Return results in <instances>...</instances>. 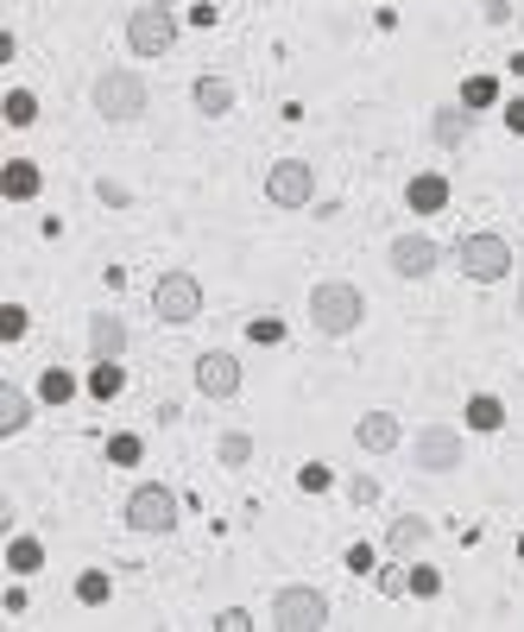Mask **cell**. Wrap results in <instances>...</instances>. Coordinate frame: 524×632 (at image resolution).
Masks as SVG:
<instances>
[{
  "instance_id": "obj_1",
  "label": "cell",
  "mask_w": 524,
  "mask_h": 632,
  "mask_svg": "<svg viewBox=\"0 0 524 632\" xmlns=\"http://www.w3.org/2000/svg\"><path fill=\"white\" fill-rule=\"evenodd\" d=\"M310 323L323 329V335H354V329L367 323V298H360V285L348 278H323L316 291H310Z\"/></svg>"
},
{
  "instance_id": "obj_2",
  "label": "cell",
  "mask_w": 524,
  "mask_h": 632,
  "mask_svg": "<svg viewBox=\"0 0 524 632\" xmlns=\"http://www.w3.org/2000/svg\"><path fill=\"white\" fill-rule=\"evenodd\" d=\"M89 101H96L101 121H140L152 89H146V76L140 70H101L96 82H89Z\"/></svg>"
},
{
  "instance_id": "obj_3",
  "label": "cell",
  "mask_w": 524,
  "mask_h": 632,
  "mask_svg": "<svg viewBox=\"0 0 524 632\" xmlns=\"http://www.w3.org/2000/svg\"><path fill=\"white\" fill-rule=\"evenodd\" d=\"M455 266L475 278V285H500V278L512 273V241H505V234H487V228H480V234H461V241H455Z\"/></svg>"
},
{
  "instance_id": "obj_4",
  "label": "cell",
  "mask_w": 524,
  "mask_h": 632,
  "mask_svg": "<svg viewBox=\"0 0 524 632\" xmlns=\"http://www.w3.org/2000/svg\"><path fill=\"white\" fill-rule=\"evenodd\" d=\"M171 45H177V7L146 0V7L126 13V51H133V57H165Z\"/></svg>"
},
{
  "instance_id": "obj_5",
  "label": "cell",
  "mask_w": 524,
  "mask_h": 632,
  "mask_svg": "<svg viewBox=\"0 0 524 632\" xmlns=\"http://www.w3.org/2000/svg\"><path fill=\"white\" fill-rule=\"evenodd\" d=\"M126 525L140 531V537H171L177 531V494L165 480L133 487V494H126Z\"/></svg>"
},
{
  "instance_id": "obj_6",
  "label": "cell",
  "mask_w": 524,
  "mask_h": 632,
  "mask_svg": "<svg viewBox=\"0 0 524 632\" xmlns=\"http://www.w3.org/2000/svg\"><path fill=\"white\" fill-rule=\"evenodd\" d=\"M152 317H158V323H171V329L197 323V317H202L197 273H165V278H158V285H152Z\"/></svg>"
},
{
  "instance_id": "obj_7",
  "label": "cell",
  "mask_w": 524,
  "mask_h": 632,
  "mask_svg": "<svg viewBox=\"0 0 524 632\" xmlns=\"http://www.w3.org/2000/svg\"><path fill=\"white\" fill-rule=\"evenodd\" d=\"M272 627L278 632H316V627H328V595L323 588H278L272 595Z\"/></svg>"
},
{
  "instance_id": "obj_8",
  "label": "cell",
  "mask_w": 524,
  "mask_h": 632,
  "mask_svg": "<svg viewBox=\"0 0 524 632\" xmlns=\"http://www.w3.org/2000/svg\"><path fill=\"white\" fill-rule=\"evenodd\" d=\"M266 202H272V209H310V202H316L310 158H278L272 171H266Z\"/></svg>"
},
{
  "instance_id": "obj_9",
  "label": "cell",
  "mask_w": 524,
  "mask_h": 632,
  "mask_svg": "<svg viewBox=\"0 0 524 632\" xmlns=\"http://www.w3.org/2000/svg\"><path fill=\"white\" fill-rule=\"evenodd\" d=\"M411 462H417L424 475H449V468H461V430L455 424H424L417 436H411Z\"/></svg>"
},
{
  "instance_id": "obj_10",
  "label": "cell",
  "mask_w": 524,
  "mask_h": 632,
  "mask_svg": "<svg viewBox=\"0 0 524 632\" xmlns=\"http://www.w3.org/2000/svg\"><path fill=\"white\" fill-rule=\"evenodd\" d=\"M197 392L202 399H234V392H241V361L227 348L197 354Z\"/></svg>"
},
{
  "instance_id": "obj_11",
  "label": "cell",
  "mask_w": 524,
  "mask_h": 632,
  "mask_svg": "<svg viewBox=\"0 0 524 632\" xmlns=\"http://www.w3.org/2000/svg\"><path fill=\"white\" fill-rule=\"evenodd\" d=\"M386 259H392V273H399V278H430V273H436V259H443V247H436L430 234H399Z\"/></svg>"
},
{
  "instance_id": "obj_12",
  "label": "cell",
  "mask_w": 524,
  "mask_h": 632,
  "mask_svg": "<svg viewBox=\"0 0 524 632\" xmlns=\"http://www.w3.org/2000/svg\"><path fill=\"white\" fill-rule=\"evenodd\" d=\"M430 140H436L443 152H461L468 140H475V108H468V101H443L436 121H430Z\"/></svg>"
},
{
  "instance_id": "obj_13",
  "label": "cell",
  "mask_w": 524,
  "mask_h": 632,
  "mask_svg": "<svg viewBox=\"0 0 524 632\" xmlns=\"http://www.w3.org/2000/svg\"><path fill=\"white\" fill-rule=\"evenodd\" d=\"M399 418H392V411H367V418H360V424H354V443H360V450L367 455H392L399 450Z\"/></svg>"
},
{
  "instance_id": "obj_14",
  "label": "cell",
  "mask_w": 524,
  "mask_h": 632,
  "mask_svg": "<svg viewBox=\"0 0 524 632\" xmlns=\"http://www.w3.org/2000/svg\"><path fill=\"white\" fill-rule=\"evenodd\" d=\"M89 354H96V361H121L126 354V323L121 317H108V310L89 317Z\"/></svg>"
},
{
  "instance_id": "obj_15",
  "label": "cell",
  "mask_w": 524,
  "mask_h": 632,
  "mask_svg": "<svg viewBox=\"0 0 524 632\" xmlns=\"http://www.w3.org/2000/svg\"><path fill=\"white\" fill-rule=\"evenodd\" d=\"M38 184H45V171H38L32 158H7V171H0V197L7 202H32Z\"/></svg>"
},
{
  "instance_id": "obj_16",
  "label": "cell",
  "mask_w": 524,
  "mask_h": 632,
  "mask_svg": "<svg viewBox=\"0 0 524 632\" xmlns=\"http://www.w3.org/2000/svg\"><path fill=\"white\" fill-rule=\"evenodd\" d=\"M190 101H197V114H209V121H222L227 108H234V82H227V76H197V89H190Z\"/></svg>"
},
{
  "instance_id": "obj_17",
  "label": "cell",
  "mask_w": 524,
  "mask_h": 632,
  "mask_svg": "<svg viewBox=\"0 0 524 632\" xmlns=\"http://www.w3.org/2000/svg\"><path fill=\"white\" fill-rule=\"evenodd\" d=\"M424 544H430V519H417V512H404V519L386 525V551L392 556H411V551H424Z\"/></svg>"
},
{
  "instance_id": "obj_18",
  "label": "cell",
  "mask_w": 524,
  "mask_h": 632,
  "mask_svg": "<svg viewBox=\"0 0 524 632\" xmlns=\"http://www.w3.org/2000/svg\"><path fill=\"white\" fill-rule=\"evenodd\" d=\"M404 202H411L417 215H436V209L449 202V177H443V171H424V177H411V190H404Z\"/></svg>"
},
{
  "instance_id": "obj_19",
  "label": "cell",
  "mask_w": 524,
  "mask_h": 632,
  "mask_svg": "<svg viewBox=\"0 0 524 632\" xmlns=\"http://www.w3.org/2000/svg\"><path fill=\"white\" fill-rule=\"evenodd\" d=\"M32 424V399H25L13 379H0V436H20Z\"/></svg>"
},
{
  "instance_id": "obj_20",
  "label": "cell",
  "mask_w": 524,
  "mask_h": 632,
  "mask_svg": "<svg viewBox=\"0 0 524 632\" xmlns=\"http://www.w3.org/2000/svg\"><path fill=\"white\" fill-rule=\"evenodd\" d=\"M468 430H480V436L505 430V404L493 399V392H475V399H468Z\"/></svg>"
},
{
  "instance_id": "obj_21",
  "label": "cell",
  "mask_w": 524,
  "mask_h": 632,
  "mask_svg": "<svg viewBox=\"0 0 524 632\" xmlns=\"http://www.w3.org/2000/svg\"><path fill=\"white\" fill-rule=\"evenodd\" d=\"M82 386H89V399H121V386H126L121 361H96V367H89V379H82Z\"/></svg>"
},
{
  "instance_id": "obj_22",
  "label": "cell",
  "mask_w": 524,
  "mask_h": 632,
  "mask_svg": "<svg viewBox=\"0 0 524 632\" xmlns=\"http://www.w3.org/2000/svg\"><path fill=\"white\" fill-rule=\"evenodd\" d=\"M108 595H114L108 569H82V576H76V601L82 607H108Z\"/></svg>"
},
{
  "instance_id": "obj_23",
  "label": "cell",
  "mask_w": 524,
  "mask_h": 632,
  "mask_svg": "<svg viewBox=\"0 0 524 632\" xmlns=\"http://www.w3.org/2000/svg\"><path fill=\"white\" fill-rule=\"evenodd\" d=\"M38 563H45V551H38V537H13V544H7V569H13V576H32Z\"/></svg>"
},
{
  "instance_id": "obj_24",
  "label": "cell",
  "mask_w": 524,
  "mask_h": 632,
  "mask_svg": "<svg viewBox=\"0 0 524 632\" xmlns=\"http://www.w3.org/2000/svg\"><path fill=\"white\" fill-rule=\"evenodd\" d=\"M38 121V96L32 89H7V126H32Z\"/></svg>"
},
{
  "instance_id": "obj_25",
  "label": "cell",
  "mask_w": 524,
  "mask_h": 632,
  "mask_svg": "<svg viewBox=\"0 0 524 632\" xmlns=\"http://www.w3.org/2000/svg\"><path fill=\"white\" fill-rule=\"evenodd\" d=\"M38 399H45V404H64V399H76V379L64 374V367H45V379H38Z\"/></svg>"
},
{
  "instance_id": "obj_26",
  "label": "cell",
  "mask_w": 524,
  "mask_h": 632,
  "mask_svg": "<svg viewBox=\"0 0 524 632\" xmlns=\"http://www.w3.org/2000/svg\"><path fill=\"white\" fill-rule=\"evenodd\" d=\"M222 462H227V468H247V462H253V436H247V430H227V436H222Z\"/></svg>"
},
{
  "instance_id": "obj_27",
  "label": "cell",
  "mask_w": 524,
  "mask_h": 632,
  "mask_svg": "<svg viewBox=\"0 0 524 632\" xmlns=\"http://www.w3.org/2000/svg\"><path fill=\"white\" fill-rule=\"evenodd\" d=\"M461 101H468V108H493V101H500V82H493V76H468Z\"/></svg>"
},
{
  "instance_id": "obj_28",
  "label": "cell",
  "mask_w": 524,
  "mask_h": 632,
  "mask_svg": "<svg viewBox=\"0 0 524 632\" xmlns=\"http://www.w3.org/2000/svg\"><path fill=\"white\" fill-rule=\"evenodd\" d=\"M247 335L259 342V348H278V342H285V323H278V317H253Z\"/></svg>"
},
{
  "instance_id": "obj_29",
  "label": "cell",
  "mask_w": 524,
  "mask_h": 632,
  "mask_svg": "<svg viewBox=\"0 0 524 632\" xmlns=\"http://www.w3.org/2000/svg\"><path fill=\"white\" fill-rule=\"evenodd\" d=\"M411 595H417V601H436V595H443V576H436V569H411Z\"/></svg>"
},
{
  "instance_id": "obj_30",
  "label": "cell",
  "mask_w": 524,
  "mask_h": 632,
  "mask_svg": "<svg viewBox=\"0 0 524 632\" xmlns=\"http://www.w3.org/2000/svg\"><path fill=\"white\" fill-rule=\"evenodd\" d=\"M140 436H114V443H108V462H121V468H133V462H140Z\"/></svg>"
},
{
  "instance_id": "obj_31",
  "label": "cell",
  "mask_w": 524,
  "mask_h": 632,
  "mask_svg": "<svg viewBox=\"0 0 524 632\" xmlns=\"http://www.w3.org/2000/svg\"><path fill=\"white\" fill-rule=\"evenodd\" d=\"M20 335H25V310L7 303V310H0V342H20Z\"/></svg>"
},
{
  "instance_id": "obj_32",
  "label": "cell",
  "mask_w": 524,
  "mask_h": 632,
  "mask_svg": "<svg viewBox=\"0 0 524 632\" xmlns=\"http://www.w3.org/2000/svg\"><path fill=\"white\" fill-rule=\"evenodd\" d=\"M247 627H253L247 607H222V613H215V632H247Z\"/></svg>"
},
{
  "instance_id": "obj_33",
  "label": "cell",
  "mask_w": 524,
  "mask_h": 632,
  "mask_svg": "<svg viewBox=\"0 0 524 632\" xmlns=\"http://www.w3.org/2000/svg\"><path fill=\"white\" fill-rule=\"evenodd\" d=\"M328 480H335V475H328L323 462H310V468H303V475H298V487H303V494H323Z\"/></svg>"
},
{
  "instance_id": "obj_34",
  "label": "cell",
  "mask_w": 524,
  "mask_h": 632,
  "mask_svg": "<svg viewBox=\"0 0 524 632\" xmlns=\"http://www.w3.org/2000/svg\"><path fill=\"white\" fill-rule=\"evenodd\" d=\"M348 494H354V506H374V500H379V480H374V475H354Z\"/></svg>"
},
{
  "instance_id": "obj_35",
  "label": "cell",
  "mask_w": 524,
  "mask_h": 632,
  "mask_svg": "<svg viewBox=\"0 0 524 632\" xmlns=\"http://www.w3.org/2000/svg\"><path fill=\"white\" fill-rule=\"evenodd\" d=\"M348 569H354V576H360V569H374V544H354V551H348Z\"/></svg>"
},
{
  "instance_id": "obj_36",
  "label": "cell",
  "mask_w": 524,
  "mask_h": 632,
  "mask_svg": "<svg viewBox=\"0 0 524 632\" xmlns=\"http://www.w3.org/2000/svg\"><path fill=\"white\" fill-rule=\"evenodd\" d=\"M222 20V13H215V7H209V0H197V7H190V25H202V32H209V25Z\"/></svg>"
},
{
  "instance_id": "obj_37",
  "label": "cell",
  "mask_w": 524,
  "mask_h": 632,
  "mask_svg": "<svg viewBox=\"0 0 524 632\" xmlns=\"http://www.w3.org/2000/svg\"><path fill=\"white\" fill-rule=\"evenodd\" d=\"M379 588H386V595H404V588H411V576H399V569H386V576H379Z\"/></svg>"
},
{
  "instance_id": "obj_38",
  "label": "cell",
  "mask_w": 524,
  "mask_h": 632,
  "mask_svg": "<svg viewBox=\"0 0 524 632\" xmlns=\"http://www.w3.org/2000/svg\"><path fill=\"white\" fill-rule=\"evenodd\" d=\"M505 126H512V133H524V96L505 101Z\"/></svg>"
},
{
  "instance_id": "obj_39",
  "label": "cell",
  "mask_w": 524,
  "mask_h": 632,
  "mask_svg": "<svg viewBox=\"0 0 524 632\" xmlns=\"http://www.w3.org/2000/svg\"><path fill=\"white\" fill-rule=\"evenodd\" d=\"M519 317H524V285H519Z\"/></svg>"
}]
</instances>
